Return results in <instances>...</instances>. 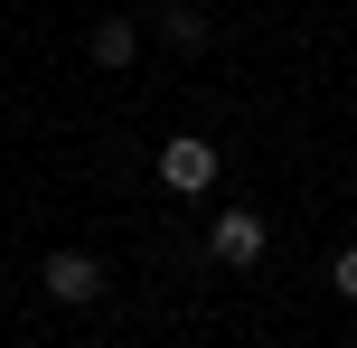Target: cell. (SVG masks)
I'll return each mask as SVG.
<instances>
[{
    "label": "cell",
    "mask_w": 357,
    "mask_h": 348,
    "mask_svg": "<svg viewBox=\"0 0 357 348\" xmlns=\"http://www.w3.org/2000/svg\"><path fill=\"white\" fill-rule=\"evenodd\" d=\"M264 245H273V226L254 217V207H216V226H207V255H216V264L245 273V264H264Z\"/></svg>",
    "instance_id": "1"
},
{
    "label": "cell",
    "mask_w": 357,
    "mask_h": 348,
    "mask_svg": "<svg viewBox=\"0 0 357 348\" xmlns=\"http://www.w3.org/2000/svg\"><path fill=\"white\" fill-rule=\"evenodd\" d=\"M160 179L178 188V198L216 188V142H197V132H178V142H160Z\"/></svg>",
    "instance_id": "2"
},
{
    "label": "cell",
    "mask_w": 357,
    "mask_h": 348,
    "mask_svg": "<svg viewBox=\"0 0 357 348\" xmlns=\"http://www.w3.org/2000/svg\"><path fill=\"white\" fill-rule=\"evenodd\" d=\"M47 301H75V311H85V301H104V264L94 255H47Z\"/></svg>",
    "instance_id": "3"
},
{
    "label": "cell",
    "mask_w": 357,
    "mask_h": 348,
    "mask_svg": "<svg viewBox=\"0 0 357 348\" xmlns=\"http://www.w3.org/2000/svg\"><path fill=\"white\" fill-rule=\"evenodd\" d=\"M85 56H94V66H104V75H123L132 56H142V29H132V19H94V38H85Z\"/></svg>",
    "instance_id": "4"
},
{
    "label": "cell",
    "mask_w": 357,
    "mask_h": 348,
    "mask_svg": "<svg viewBox=\"0 0 357 348\" xmlns=\"http://www.w3.org/2000/svg\"><path fill=\"white\" fill-rule=\"evenodd\" d=\"M160 38H169V47H207V10H188V0H160Z\"/></svg>",
    "instance_id": "5"
},
{
    "label": "cell",
    "mask_w": 357,
    "mask_h": 348,
    "mask_svg": "<svg viewBox=\"0 0 357 348\" xmlns=\"http://www.w3.org/2000/svg\"><path fill=\"white\" fill-rule=\"evenodd\" d=\"M329 292H339V301H357V245H348L339 264H329Z\"/></svg>",
    "instance_id": "6"
}]
</instances>
